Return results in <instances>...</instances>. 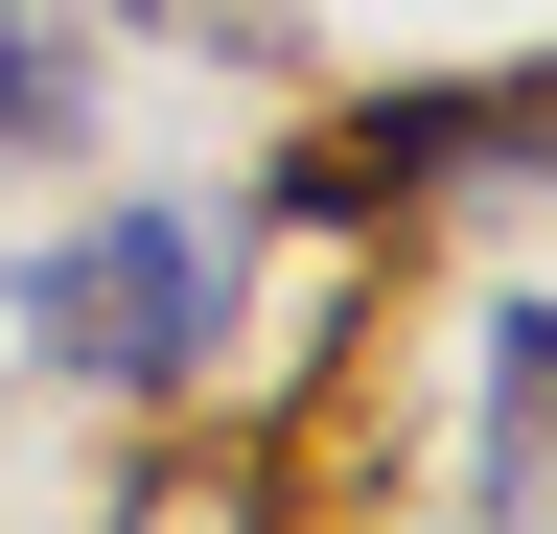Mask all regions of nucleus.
Returning <instances> with one entry per match:
<instances>
[{"mask_svg":"<svg viewBox=\"0 0 557 534\" xmlns=\"http://www.w3.org/2000/svg\"><path fill=\"white\" fill-rule=\"evenodd\" d=\"M487 163H557V71H465V94H348L302 163H278V210L348 233V210H418V186H487Z\"/></svg>","mask_w":557,"mask_h":534,"instance_id":"nucleus-2","label":"nucleus"},{"mask_svg":"<svg viewBox=\"0 0 557 534\" xmlns=\"http://www.w3.org/2000/svg\"><path fill=\"white\" fill-rule=\"evenodd\" d=\"M24 349L47 372H94V395H209L233 372V233L209 210H94V233H47L24 256Z\"/></svg>","mask_w":557,"mask_h":534,"instance_id":"nucleus-1","label":"nucleus"},{"mask_svg":"<svg viewBox=\"0 0 557 534\" xmlns=\"http://www.w3.org/2000/svg\"><path fill=\"white\" fill-rule=\"evenodd\" d=\"M116 24H186V0H116Z\"/></svg>","mask_w":557,"mask_h":534,"instance_id":"nucleus-6","label":"nucleus"},{"mask_svg":"<svg viewBox=\"0 0 557 534\" xmlns=\"http://www.w3.org/2000/svg\"><path fill=\"white\" fill-rule=\"evenodd\" d=\"M70 140H94V47L47 0H0V163H70Z\"/></svg>","mask_w":557,"mask_h":534,"instance_id":"nucleus-4","label":"nucleus"},{"mask_svg":"<svg viewBox=\"0 0 557 534\" xmlns=\"http://www.w3.org/2000/svg\"><path fill=\"white\" fill-rule=\"evenodd\" d=\"M94 534H209V511H94Z\"/></svg>","mask_w":557,"mask_h":534,"instance_id":"nucleus-5","label":"nucleus"},{"mask_svg":"<svg viewBox=\"0 0 557 534\" xmlns=\"http://www.w3.org/2000/svg\"><path fill=\"white\" fill-rule=\"evenodd\" d=\"M487 511H511V534H557V302H511V325H487Z\"/></svg>","mask_w":557,"mask_h":534,"instance_id":"nucleus-3","label":"nucleus"}]
</instances>
